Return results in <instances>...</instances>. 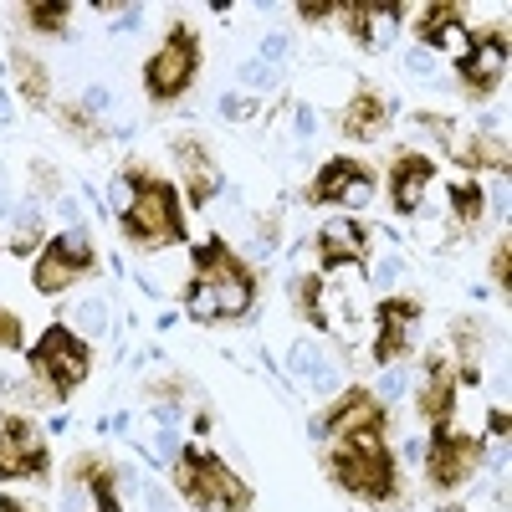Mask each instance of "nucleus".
<instances>
[{"label":"nucleus","mask_w":512,"mask_h":512,"mask_svg":"<svg viewBox=\"0 0 512 512\" xmlns=\"http://www.w3.org/2000/svg\"><path fill=\"white\" fill-rule=\"evenodd\" d=\"M180 297H185V313L195 323H231V318L251 313L256 277L221 236H205L195 246V277H190V287Z\"/></svg>","instance_id":"1"},{"label":"nucleus","mask_w":512,"mask_h":512,"mask_svg":"<svg viewBox=\"0 0 512 512\" xmlns=\"http://www.w3.org/2000/svg\"><path fill=\"white\" fill-rule=\"evenodd\" d=\"M113 210H118V231L144 251L185 241L180 195H175V185L149 175V169H123L118 185H113Z\"/></svg>","instance_id":"2"},{"label":"nucleus","mask_w":512,"mask_h":512,"mask_svg":"<svg viewBox=\"0 0 512 512\" xmlns=\"http://www.w3.org/2000/svg\"><path fill=\"white\" fill-rule=\"evenodd\" d=\"M328 477L359 502H395L400 497V472H395V456L384 451V431L338 436V446L328 456Z\"/></svg>","instance_id":"3"},{"label":"nucleus","mask_w":512,"mask_h":512,"mask_svg":"<svg viewBox=\"0 0 512 512\" xmlns=\"http://www.w3.org/2000/svg\"><path fill=\"white\" fill-rule=\"evenodd\" d=\"M175 482H180V492L195 512H251L256 507L251 487L205 446H185L175 456Z\"/></svg>","instance_id":"4"},{"label":"nucleus","mask_w":512,"mask_h":512,"mask_svg":"<svg viewBox=\"0 0 512 512\" xmlns=\"http://www.w3.org/2000/svg\"><path fill=\"white\" fill-rule=\"evenodd\" d=\"M195 72H200V31L190 21H180V26H169V36L144 62V88H149L154 103H175V98L190 93Z\"/></svg>","instance_id":"5"},{"label":"nucleus","mask_w":512,"mask_h":512,"mask_svg":"<svg viewBox=\"0 0 512 512\" xmlns=\"http://www.w3.org/2000/svg\"><path fill=\"white\" fill-rule=\"evenodd\" d=\"M88 369H93L88 338H77L67 323H52L47 333H41V344L31 349V374H36V384H47L52 400L72 395L77 384L88 379Z\"/></svg>","instance_id":"6"},{"label":"nucleus","mask_w":512,"mask_h":512,"mask_svg":"<svg viewBox=\"0 0 512 512\" xmlns=\"http://www.w3.org/2000/svg\"><path fill=\"white\" fill-rule=\"evenodd\" d=\"M93 267H98L93 236L82 231V226H72V231L52 236L47 246L36 251V262H31V287H36L41 297H57V292H67L72 282H82Z\"/></svg>","instance_id":"7"},{"label":"nucleus","mask_w":512,"mask_h":512,"mask_svg":"<svg viewBox=\"0 0 512 512\" xmlns=\"http://www.w3.org/2000/svg\"><path fill=\"white\" fill-rule=\"evenodd\" d=\"M487 461V441L482 436H461L451 425H431V446H425V472H431L436 492H456L466 487Z\"/></svg>","instance_id":"8"},{"label":"nucleus","mask_w":512,"mask_h":512,"mask_svg":"<svg viewBox=\"0 0 512 512\" xmlns=\"http://www.w3.org/2000/svg\"><path fill=\"white\" fill-rule=\"evenodd\" d=\"M47 472H52V456L41 431L26 415H0V482H16V477L47 482Z\"/></svg>","instance_id":"9"},{"label":"nucleus","mask_w":512,"mask_h":512,"mask_svg":"<svg viewBox=\"0 0 512 512\" xmlns=\"http://www.w3.org/2000/svg\"><path fill=\"white\" fill-rule=\"evenodd\" d=\"M308 200L313 205H349V210H359V205L374 200V169L338 154V159H328L318 169V180L308 185Z\"/></svg>","instance_id":"10"},{"label":"nucleus","mask_w":512,"mask_h":512,"mask_svg":"<svg viewBox=\"0 0 512 512\" xmlns=\"http://www.w3.org/2000/svg\"><path fill=\"white\" fill-rule=\"evenodd\" d=\"M456 77H461V88L472 93V98H492L502 88V77H507V36L502 31L472 36L466 57L456 62Z\"/></svg>","instance_id":"11"},{"label":"nucleus","mask_w":512,"mask_h":512,"mask_svg":"<svg viewBox=\"0 0 512 512\" xmlns=\"http://www.w3.org/2000/svg\"><path fill=\"white\" fill-rule=\"evenodd\" d=\"M354 431H384V405L369 390H344L323 420H313V436L318 441H338V436H354Z\"/></svg>","instance_id":"12"},{"label":"nucleus","mask_w":512,"mask_h":512,"mask_svg":"<svg viewBox=\"0 0 512 512\" xmlns=\"http://www.w3.org/2000/svg\"><path fill=\"white\" fill-rule=\"evenodd\" d=\"M338 16H349V31L359 47L369 52H384L400 31V16L405 6H390V0H354V6H338Z\"/></svg>","instance_id":"13"},{"label":"nucleus","mask_w":512,"mask_h":512,"mask_svg":"<svg viewBox=\"0 0 512 512\" xmlns=\"http://www.w3.org/2000/svg\"><path fill=\"white\" fill-rule=\"evenodd\" d=\"M415 410H420L425 425H446V420H451V410H456V369H451L446 354L425 359V379H420Z\"/></svg>","instance_id":"14"},{"label":"nucleus","mask_w":512,"mask_h":512,"mask_svg":"<svg viewBox=\"0 0 512 512\" xmlns=\"http://www.w3.org/2000/svg\"><path fill=\"white\" fill-rule=\"evenodd\" d=\"M318 256L323 267H354L369 256V226L354 216H333L318 226Z\"/></svg>","instance_id":"15"},{"label":"nucleus","mask_w":512,"mask_h":512,"mask_svg":"<svg viewBox=\"0 0 512 512\" xmlns=\"http://www.w3.org/2000/svg\"><path fill=\"white\" fill-rule=\"evenodd\" d=\"M415 318H420L415 297H384V303H379V313H374V323H379L374 359H379V364H395V359L405 354V333H410Z\"/></svg>","instance_id":"16"},{"label":"nucleus","mask_w":512,"mask_h":512,"mask_svg":"<svg viewBox=\"0 0 512 512\" xmlns=\"http://www.w3.org/2000/svg\"><path fill=\"white\" fill-rule=\"evenodd\" d=\"M431 180H436V159H425V154H395V164H390V200H395L400 216H415Z\"/></svg>","instance_id":"17"},{"label":"nucleus","mask_w":512,"mask_h":512,"mask_svg":"<svg viewBox=\"0 0 512 512\" xmlns=\"http://www.w3.org/2000/svg\"><path fill=\"white\" fill-rule=\"evenodd\" d=\"M415 31H420L425 47L451 52L456 62L466 57V47H472V31H466V21H461V6H425L420 21H415Z\"/></svg>","instance_id":"18"},{"label":"nucleus","mask_w":512,"mask_h":512,"mask_svg":"<svg viewBox=\"0 0 512 512\" xmlns=\"http://www.w3.org/2000/svg\"><path fill=\"white\" fill-rule=\"evenodd\" d=\"M175 159H180V175H185V185H190V200L205 210L210 200L221 195V169H216V159L205 154L200 139H175Z\"/></svg>","instance_id":"19"},{"label":"nucleus","mask_w":512,"mask_h":512,"mask_svg":"<svg viewBox=\"0 0 512 512\" xmlns=\"http://www.w3.org/2000/svg\"><path fill=\"white\" fill-rule=\"evenodd\" d=\"M72 482L93 492L98 512H123V497H118V482H123V472H118V466H113L108 456H98V451L77 456V461H72Z\"/></svg>","instance_id":"20"},{"label":"nucleus","mask_w":512,"mask_h":512,"mask_svg":"<svg viewBox=\"0 0 512 512\" xmlns=\"http://www.w3.org/2000/svg\"><path fill=\"white\" fill-rule=\"evenodd\" d=\"M384 123H390V103H384L379 93H369V88H359L354 103L344 108V118H338L344 139H374V134H384Z\"/></svg>","instance_id":"21"},{"label":"nucleus","mask_w":512,"mask_h":512,"mask_svg":"<svg viewBox=\"0 0 512 512\" xmlns=\"http://www.w3.org/2000/svg\"><path fill=\"white\" fill-rule=\"evenodd\" d=\"M11 72H16V82H21V98H26L31 108H47V98H52V77H47V67H41L26 47H11Z\"/></svg>","instance_id":"22"},{"label":"nucleus","mask_w":512,"mask_h":512,"mask_svg":"<svg viewBox=\"0 0 512 512\" xmlns=\"http://www.w3.org/2000/svg\"><path fill=\"white\" fill-rule=\"evenodd\" d=\"M456 164H472V169H497L507 175V144L502 139H472V144H456L451 149Z\"/></svg>","instance_id":"23"},{"label":"nucleus","mask_w":512,"mask_h":512,"mask_svg":"<svg viewBox=\"0 0 512 512\" xmlns=\"http://www.w3.org/2000/svg\"><path fill=\"white\" fill-rule=\"evenodd\" d=\"M451 338H456V354L466 359L461 379H472V384H477V354H482V328H477L472 318H461V323L451 328Z\"/></svg>","instance_id":"24"},{"label":"nucleus","mask_w":512,"mask_h":512,"mask_svg":"<svg viewBox=\"0 0 512 512\" xmlns=\"http://www.w3.org/2000/svg\"><path fill=\"white\" fill-rule=\"evenodd\" d=\"M323 287H328V277H318V272L292 282V292H297V303H303L308 323H318V328H328V313H323Z\"/></svg>","instance_id":"25"},{"label":"nucleus","mask_w":512,"mask_h":512,"mask_svg":"<svg viewBox=\"0 0 512 512\" xmlns=\"http://www.w3.org/2000/svg\"><path fill=\"white\" fill-rule=\"evenodd\" d=\"M57 118H62V128H67V134H77L82 144H103V123H98V113H88L82 103H67Z\"/></svg>","instance_id":"26"},{"label":"nucleus","mask_w":512,"mask_h":512,"mask_svg":"<svg viewBox=\"0 0 512 512\" xmlns=\"http://www.w3.org/2000/svg\"><path fill=\"white\" fill-rule=\"evenodd\" d=\"M482 205H487L482 185H451V210H456L461 226H477L482 221Z\"/></svg>","instance_id":"27"},{"label":"nucleus","mask_w":512,"mask_h":512,"mask_svg":"<svg viewBox=\"0 0 512 512\" xmlns=\"http://www.w3.org/2000/svg\"><path fill=\"white\" fill-rule=\"evenodd\" d=\"M67 16H72V6H62V0H52V6H26V21H31V31H47V36H57V31H67Z\"/></svg>","instance_id":"28"},{"label":"nucleus","mask_w":512,"mask_h":512,"mask_svg":"<svg viewBox=\"0 0 512 512\" xmlns=\"http://www.w3.org/2000/svg\"><path fill=\"white\" fill-rule=\"evenodd\" d=\"M36 236H41V226H36V210L26 205L21 216H16V236H11V251H16V256L36 251Z\"/></svg>","instance_id":"29"},{"label":"nucleus","mask_w":512,"mask_h":512,"mask_svg":"<svg viewBox=\"0 0 512 512\" xmlns=\"http://www.w3.org/2000/svg\"><path fill=\"white\" fill-rule=\"evenodd\" d=\"M103 308H108L103 297H93V303H82V308H77V323L88 328V338H98V333L108 328V313H103Z\"/></svg>","instance_id":"30"},{"label":"nucleus","mask_w":512,"mask_h":512,"mask_svg":"<svg viewBox=\"0 0 512 512\" xmlns=\"http://www.w3.org/2000/svg\"><path fill=\"white\" fill-rule=\"evenodd\" d=\"M26 344V328L11 308H0V349H21Z\"/></svg>","instance_id":"31"},{"label":"nucleus","mask_w":512,"mask_h":512,"mask_svg":"<svg viewBox=\"0 0 512 512\" xmlns=\"http://www.w3.org/2000/svg\"><path fill=\"white\" fill-rule=\"evenodd\" d=\"M507 277H512V246H507V241H497V251H492V282L507 292Z\"/></svg>","instance_id":"32"},{"label":"nucleus","mask_w":512,"mask_h":512,"mask_svg":"<svg viewBox=\"0 0 512 512\" xmlns=\"http://www.w3.org/2000/svg\"><path fill=\"white\" fill-rule=\"evenodd\" d=\"M241 82H246V88H272V82H277V67L251 62V67H241Z\"/></svg>","instance_id":"33"},{"label":"nucleus","mask_w":512,"mask_h":512,"mask_svg":"<svg viewBox=\"0 0 512 512\" xmlns=\"http://www.w3.org/2000/svg\"><path fill=\"white\" fill-rule=\"evenodd\" d=\"M251 113H256V103H251V98H241V93H226V98H221V118H231V123H236V118H251Z\"/></svg>","instance_id":"34"},{"label":"nucleus","mask_w":512,"mask_h":512,"mask_svg":"<svg viewBox=\"0 0 512 512\" xmlns=\"http://www.w3.org/2000/svg\"><path fill=\"white\" fill-rule=\"evenodd\" d=\"M297 16H303V21H323V16H338V6H328V0H303Z\"/></svg>","instance_id":"35"},{"label":"nucleus","mask_w":512,"mask_h":512,"mask_svg":"<svg viewBox=\"0 0 512 512\" xmlns=\"http://www.w3.org/2000/svg\"><path fill=\"white\" fill-rule=\"evenodd\" d=\"M282 57H287V36H267V47H262V62H267V67H277Z\"/></svg>","instance_id":"36"},{"label":"nucleus","mask_w":512,"mask_h":512,"mask_svg":"<svg viewBox=\"0 0 512 512\" xmlns=\"http://www.w3.org/2000/svg\"><path fill=\"white\" fill-rule=\"evenodd\" d=\"M31 175H36V185H41V190H57V169H52V164H36Z\"/></svg>","instance_id":"37"},{"label":"nucleus","mask_w":512,"mask_h":512,"mask_svg":"<svg viewBox=\"0 0 512 512\" xmlns=\"http://www.w3.org/2000/svg\"><path fill=\"white\" fill-rule=\"evenodd\" d=\"M400 390H405V379H400V374H384V384H379V395H384V400H395Z\"/></svg>","instance_id":"38"},{"label":"nucleus","mask_w":512,"mask_h":512,"mask_svg":"<svg viewBox=\"0 0 512 512\" xmlns=\"http://www.w3.org/2000/svg\"><path fill=\"white\" fill-rule=\"evenodd\" d=\"M492 436H507V410H502V405L492 410Z\"/></svg>","instance_id":"39"},{"label":"nucleus","mask_w":512,"mask_h":512,"mask_svg":"<svg viewBox=\"0 0 512 512\" xmlns=\"http://www.w3.org/2000/svg\"><path fill=\"white\" fill-rule=\"evenodd\" d=\"M0 512H31V507H21L16 497H0Z\"/></svg>","instance_id":"40"},{"label":"nucleus","mask_w":512,"mask_h":512,"mask_svg":"<svg viewBox=\"0 0 512 512\" xmlns=\"http://www.w3.org/2000/svg\"><path fill=\"white\" fill-rule=\"evenodd\" d=\"M0 216H6V195H0Z\"/></svg>","instance_id":"41"}]
</instances>
